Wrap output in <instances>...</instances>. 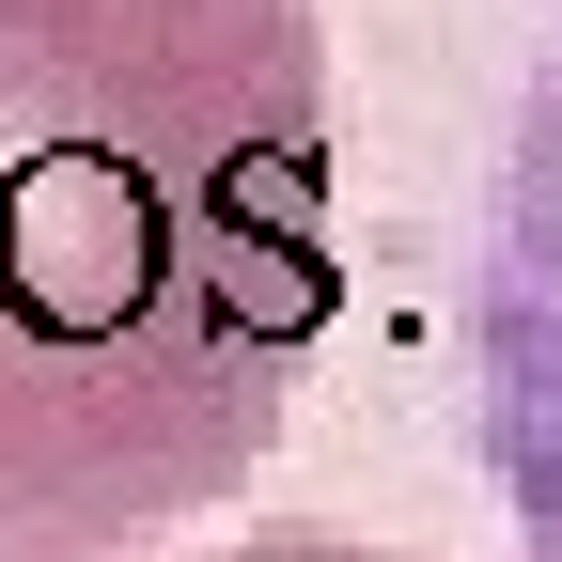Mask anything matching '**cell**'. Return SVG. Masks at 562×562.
I'll return each mask as SVG.
<instances>
[{"instance_id": "cell-1", "label": "cell", "mask_w": 562, "mask_h": 562, "mask_svg": "<svg viewBox=\"0 0 562 562\" xmlns=\"http://www.w3.org/2000/svg\"><path fill=\"white\" fill-rule=\"evenodd\" d=\"M328 297L313 0H0V562L220 516Z\"/></svg>"}, {"instance_id": "cell-3", "label": "cell", "mask_w": 562, "mask_h": 562, "mask_svg": "<svg viewBox=\"0 0 562 562\" xmlns=\"http://www.w3.org/2000/svg\"><path fill=\"white\" fill-rule=\"evenodd\" d=\"M250 562H375V547H250Z\"/></svg>"}, {"instance_id": "cell-2", "label": "cell", "mask_w": 562, "mask_h": 562, "mask_svg": "<svg viewBox=\"0 0 562 562\" xmlns=\"http://www.w3.org/2000/svg\"><path fill=\"white\" fill-rule=\"evenodd\" d=\"M469 438L531 562H562V16L516 94V140L484 172V266H469Z\"/></svg>"}]
</instances>
